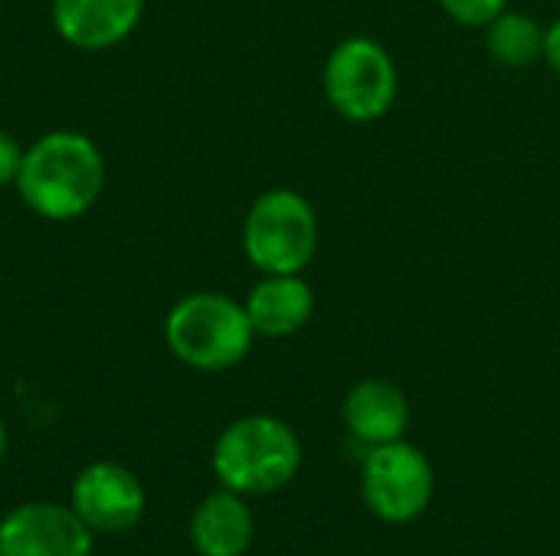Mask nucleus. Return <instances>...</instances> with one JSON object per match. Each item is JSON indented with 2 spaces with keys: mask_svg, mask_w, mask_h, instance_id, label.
I'll use <instances>...</instances> for the list:
<instances>
[{
  "mask_svg": "<svg viewBox=\"0 0 560 556\" xmlns=\"http://www.w3.org/2000/svg\"><path fill=\"white\" fill-rule=\"evenodd\" d=\"M433 488V465L417 446L397 439L368 449L361 469V495L374 518L387 524H410L430 508Z\"/></svg>",
  "mask_w": 560,
  "mask_h": 556,
  "instance_id": "obj_6",
  "label": "nucleus"
},
{
  "mask_svg": "<svg viewBox=\"0 0 560 556\" xmlns=\"http://www.w3.org/2000/svg\"><path fill=\"white\" fill-rule=\"evenodd\" d=\"M486 49L505 69H528L545 59V26L522 10H502L486 26Z\"/></svg>",
  "mask_w": 560,
  "mask_h": 556,
  "instance_id": "obj_13",
  "label": "nucleus"
},
{
  "mask_svg": "<svg viewBox=\"0 0 560 556\" xmlns=\"http://www.w3.org/2000/svg\"><path fill=\"white\" fill-rule=\"evenodd\" d=\"M13 187L33 216L72 223L98 203L105 190V157L89 134L59 128L23 151Z\"/></svg>",
  "mask_w": 560,
  "mask_h": 556,
  "instance_id": "obj_1",
  "label": "nucleus"
},
{
  "mask_svg": "<svg viewBox=\"0 0 560 556\" xmlns=\"http://www.w3.org/2000/svg\"><path fill=\"white\" fill-rule=\"evenodd\" d=\"M322 88L328 105L345 121H381L394 108L400 92L397 62L374 36H348L328 52L322 69Z\"/></svg>",
  "mask_w": 560,
  "mask_h": 556,
  "instance_id": "obj_5",
  "label": "nucleus"
},
{
  "mask_svg": "<svg viewBox=\"0 0 560 556\" xmlns=\"http://www.w3.org/2000/svg\"><path fill=\"white\" fill-rule=\"evenodd\" d=\"M144 16V0H49V20L62 43L102 52L125 43Z\"/></svg>",
  "mask_w": 560,
  "mask_h": 556,
  "instance_id": "obj_9",
  "label": "nucleus"
},
{
  "mask_svg": "<svg viewBox=\"0 0 560 556\" xmlns=\"http://www.w3.org/2000/svg\"><path fill=\"white\" fill-rule=\"evenodd\" d=\"M318 213L292 187H269L246 210L243 252L259 275L305 272L318 252Z\"/></svg>",
  "mask_w": 560,
  "mask_h": 556,
  "instance_id": "obj_4",
  "label": "nucleus"
},
{
  "mask_svg": "<svg viewBox=\"0 0 560 556\" xmlns=\"http://www.w3.org/2000/svg\"><path fill=\"white\" fill-rule=\"evenodd\" d=\"M440 7L459 26L486 29L502 10H509V0H440Z\"/></svg>",
  "mask_w": 560,
  "mask_h": 556,
  "instance_id": "obj_14",
  "label": "nucleus"
},
{
  "mask_svg": "<svg viewBox=\"0 0 560 556\" xmlns=\"http://www.w3.org/2000/svg\"><path fill=\"white\" fill-rule=\"evenodd\" d=\"M164 341L184 367L223 374L249 357L256 331L243 301L223 292H190L171 305L164 318Z\"/></svg>",
  "mask_w": 560,
  "mask_h": 556,
  "instance_id": "obj_2",
  "label": "nucleus"
},
{
  "mask_svg": "<svg viewBox=\"0 0 560 556\" xmlns=\"http://www.w3.org/2000/svg\"><path fill=\"white\" fill-rule=\"evenodd\" d=\"M341 419L368 449L404 439L410 426V400L390 380H361L345 393Z\"/></svg>",
  "mask_w": 560,
  "mask_h": 556,
  "instance_id": "obj_10",
  "label": "nucleus"
},
{
  "mask_svg": "<svg viewBox=\"0 0 560 556\" xmlns=\"http://www.w3.org/2000/svg\"><path fill=\"white\" fill-rule=\"evenodd\" d=\"M256 524L243 495L223 488L207 495L190 518V541L200 556H243L253 544Z\"/></svg>",
  "mask_w": 560,
  "mask_h": 556,
  "instance_id": "obj_12",
  "label": "nucleus"
},
{
  "mask_svg": "<svg viewBox=\"0 0 560 556\" xmlns=\"http://www.w3.org/2000/svg\"><path fill=\"white\" fill-rule=\"evenodd\" d=\"M545 62L560 79V16L551 26H545Z\"/></svg>",
  "mask_w": 560,
  "mask_h": 556,
  "instance_id": "obj_16",
  "label": "nucleus"
},
{
  "mask_svg": "<svg viewBox=\"0 0 560 556\" xmlns=\"http://www.w3.org/2000/svg\"><path fill=\"white\" fill-rule=\"evenodd\" d=\"M256 338H292L315 315V292L295 275H262L243 301Z\"/></svg>",
  "mask_w": 560,
  "mask_h": 556,
  "instance_id": "obj_11",
  "label": "nucleus"
},
{
  "mask_svg": "<svg viewBox=\"0 0 560 556\" xmlns=\"http://www.w3.org/2000/svg\"><path fill=\"white\" fill-rule=\"evenodd\" d=\"M69 505L92 534H125L144 518L148 495L131 469L118 462H92L75 475Z\"/></svg>",
  "mask_w": 560,
  "mask_h": 556,
  "instance_id": "obj_7",
  "label": "nucleus"
},
{
  "mask_svg": "<svg viewBox=\"0 0 560 556\" xmlns=\"http://www.w3.org/2000/svg\"><path fill=\"white\" fill-rule=\"evenodd\" d=\"M95 534L72 505L30 501L3 514L0 556H92Z\"/></svg>",
  "mask_w": 560,
  "mask_h": 556,
  "instance_id": "obj_8",
  "label": "nucleus"
},
{
  "mask_svg": "<svg viewBox=\"0 0 560 556\" xmlns=\"http://www.w3.org/2000/svg\"><path fill=\"white\" fill-rule=\"evenodd\" d=\"M3 456H7V426L0 419V462H3Z\"/></svg>",
  "mask_w": 560,
  "mask_h": 556,
  "instance_id": "obj_17",
  "label": "nucleus"
},
{
  "mask_svg": "<svg viewBox=\"0 0 560 556\" xmlns=\"http://www.w3.org/2000/svg\"><path fill=\"white\" fill-rule=\"evenodd\" d=\"M23 144L7 131L0 128V187H13L16 184V174H20V164H23Z\"/></svg>",
  "mask_w": 560,
  "mask_h": 556,
  "instance_id": "obj_15",
  "label": "nucleus"
},
{
  "mask_svg": "<svg viewBox=\"0 0 560 556\" xmlns=\"http://www.w3.org/2000/svg\"><path fill=\"white\" fill-rule=\"evenodd\" d=\"M302 469L295 429L276 416L253 413L233 419L213 446V475L236 495H272Z\"/></svg>",
  "mask_w": 560,
  "mask_h": 556,
  "instance_id": "obj_3",
  "label": "nucleus"
}]
</instances>
